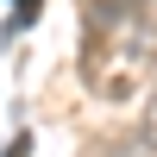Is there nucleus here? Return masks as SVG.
I'll list each match as a JSON object with an SVG mask.
<instances>
[{"instance_id":"nucleus-1","label":"nucleus","mask_w":157,"mask_h":157,"mask_svg":"<svg viewBox=\"0 0 157 157\" xmlns=\"http://www.w3.org/2000/svg\"><path fill=\"white\" fill-rule=\"evenodd\" d=\"M138 6H145V0H82V19H88V38L113 32V25H120V19H132Z\"/></svg>"},{"instance_id":"nucleus-2","label":"nucleus","mask_w":157,"mask_h":157,"mask_svg":"<svg viewBox=\"0 0 157 157\" xmlns=\"http://www.w3.org/2000/svg\"><path fill=\"white\" fill-rule=\"evenodd\" d=\"M132 157H157V101L145 107V120H138V132H132Z\"/></svg>"},{"instance_id":"nucleus-3","label":"nucleus","mask_w":157,"mask_h":157,"mask_svg":"<svg viewBox=\"0 0 157 157\" xmlns=\"http://www.w3.org/2000/svg\"><path fill=\"white\" fill-rule=\"evenodd\" d=\"M32 19H38V0H19V13H6V32H0V38L13 44V38H19V32H25Z\"/></svg>"},{"instance_id":"nucleus-4","label":"nucleus","mask_w":157,"mask_h":157,"mask_svg":"<svg viewBox=\"0 0 157 157\" xmlns=\"http://www.w3.org/2000/svg\"><path fill=\"white\" fill-rule=\"evenodd\" d=\"M0 157H32V132H13V145L0 151Z\"/></svg>"}]
</instances>
